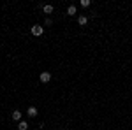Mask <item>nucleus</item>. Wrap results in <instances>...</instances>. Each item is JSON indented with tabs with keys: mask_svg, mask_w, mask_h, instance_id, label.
<instances>
[{
	"mask_svg": "<svg viewBox=\"0 0 132 130\" xmlns=\"http://www.w3.org/2000/svg\"><path fill=\"white\" fill-rule=\"evenodd\" d=\"M32 32V35H35V37H41L42 33H44V27H41V25H34L30 28Z\"/></svg>",
	"mask_w": 132,
	"mask_h": 130,
	"instance_id": "1",
	"label": "nucleus"
},
{
	"mask_svg": "<svg viewBox=\"0 0 132 130\" xmlns=\"http://www.w3.org/2000/svg\"><path fill=\"white\" fill-rule=\"evenodd\" d=\"M39 79H41V83H44V84H46V83H50V81H51V74L48 72V70H44V72H41Z\"/></svg>",
	"mask_w": 132,
	"mask_h": 130,
	"instance_id": "2",
	"label": "nucleus"
},
{
	"mask_svg": "<svg viewBox=\"0 0 132 130\" xmlns=\"http://www.w3.org/2000/svg\"><path fill=\"white\" fill-rule=\"evenodd\" d=\"M37 112H39V111H37V107L30 106V107L27 109V116H28V118H35V116H37Z\"/></svg>",
	"mask_w": 132,
	"mask_h": 130,
	"instance_id": "3",
	"label": "nucleus"
},
{
	"mask_svg": "<svg viewBox=\"0 0 132 130\" xmlns=\"http://www.w3.org/2000/svg\"><path fill=\"white\" fill-rule=\"evenodd\" d=\"M21 116H23V112H20L18 109H16V111H12V112H11V118H12L14 121H18V123L21 121Z\"/></svg>",
	"mask_w": 132,
	"mask_h": 130,
	"instance_id": "4",
	"label": "nucleus"
},
{
	"mask_svg": "<svg viewBox=\"0 0 132 130\" xmlns=\"http://www.w3.org/2000/svg\"><path fill=\"white\" fill-rule=\"evenodd\" d=\"M78 23H79L81 27H85V25L88 23V16H85V14H81V16H78Z\"/></svg>",
	"mask_w": 132,
	"mask_h": 130,
	"instance_id": "5",
	"label": "nucleus"
},
{
	"mask_svg": "<svg viewBox=\"0 0 132 130\" xmlns=\"http://www.w3.org/2000/svg\"><path fill=\"white\" fill-rule=\"evenodd\" d=\"M42 11H44V14H51V12L55 11V7L50 5V4H46V5H42Z\"/></svg>",
	"mask_w": 132,
	"mask_h": 130,
	"instance_id": "6",
	"label": "nucleus"
},
{
	"mask_svg": "<svg viewBox=\"0 0 132 130\" xmlns=\"http://www.w3.org/2000/svg\"><path fill=\"white\" fill-rule=\"evenodd\" d=\"M67 14H69V16H76V14H78L76 5H69V7H67Z\"/></svg>",
	"mask_w": 132,
	"mask_h": 130,
	"instance_id": "7",
	"label": "nucleus"
},
{
	"mask_svg": "<svg viewBox=\"0 0 132 130\" xmlns=\"http://www.w3.org/2000/svg\"><path fill=\"white\" fill-rule=\"evenodd\" d=\"M28 128V123H27V121H23L21 120L20 123H18V130H27Z\"/></svg>",
	"mask_w": 132,
	"mask_h": 130,
	"instance_id": "8",
	"label": "nucleus"
},
{
	"mask_svg": "<svg viewBox=\"0 0 132 130\" xmlns=\"http://www.w3.org/2000/svg\"><path fill=\"white\" fill-rule=\"evenodd\" d=\"M79 4H81V7H90V5H92V2H90V0H81Z\"/></svg>",
	"mask_w": 132,
	"mask_h": 130,
	"instance_id": "9",
	"label": "nucleus"
},
{
	"mask_svg": "<svg viewBox=\"0 0 132 130\" xmlns=\"http://www.w3.org/2000/svg\"><path fill=\"white\" fill-rule=\"evenodd\" d=\"M44 25H46V27H51V25H53V20H51V18H46V20H44Z\"/></svg>",
	"mask_w": 132,
	"mask_h": 130,
	"instance_id": "10",
	"label": "nucleus"
}]
</instances>
